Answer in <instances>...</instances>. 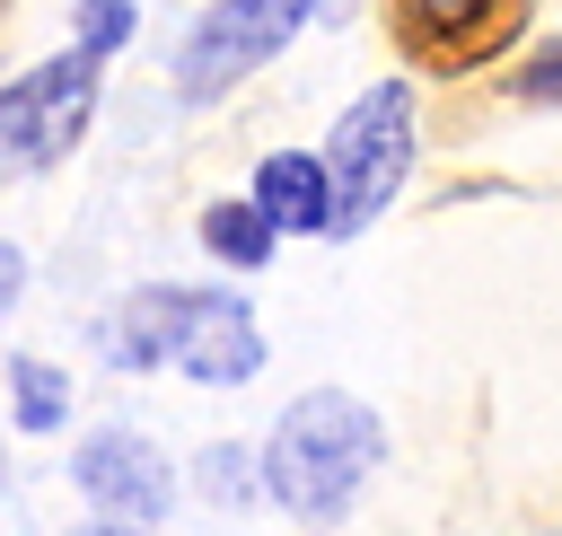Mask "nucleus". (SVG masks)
Segmentation results:
<instances>
[{"instance_id": "1", "label": "nucleus", "mask_w": 562, "mask_h": 536, "mask_svg": "<svg viewBox=\"0 0 562 536\" xmlns=\"http://www.w3.org/2000/svg\"><path fill=\"white\" fill-rule=\"evenodd\" d=\"M378 457H386L378 413H369L360 395L316 387V395H299V404L272 422V439H263V483H272V501H281L290 518L325 527V518L351 510V492L369 483Z\"/></svg>"}, {"instance_id": "2", "label": "nucleus", "mask_w": 562, "mask_h": 536, "mask_svg": "<svg viewBox=\"0 0 562 536\" xmlns=\"http://www.w3.org/2000/svg\"><path fill=\"white\" fill-rule=\"evenodd\" d=\"M404 158H413V97H404V79H378L334 123V158H316V176H325V228L334 237L369 228L395 202Z\"/></svg>"}, {"instance_id": "3", "label": "nucleus", "mask_w": 562, "mask_h": 536, "mask_svg": "<svg viewBox=\"0 0 562 536\" xmlns=\"http://www.w3.org/2000/svg\"><path fill=\"white\" fill-rule=\"evenodd\" d=\"M88 105H97V62H88V53L35 62L26 79L0 88V158H9V167H53V158L88 132Z\"/></svg>"}, {"instance_id": "4", "label": "nucleus", "mask_w": 562, "mask_h": 536, "mask_svg": "<svg viewBox=\"0 0 562 536\" xmlns=\"http://www.w3.org/2000/svg\"><path fill=\"white\" fill-rule=\"evenodd\" d=\"M316 0H220L193 35H184V97H220V88H237L255 62H272L290 35H299V18H307Z\"/></svg>"}, {"instance_id": "5", "label": "nucleus", "mask_w": 562, "mask_h": 536, "mask_svg": "<svg viewBox=\"0 0 562 536\" xmlns=\"http://www.w3.org/2000/svg\"><path fill=\"white\" fill-rule=\"evenodd\" d=\"M167 360H176V369H193L202 387H237V378H255V369H263V334H255L246 299H228V290H184V299H176Z\"/></svg>"}, {"instance_id": "6", "label": "nucleus", "mask_w": 562, "mask_h": 536, "mask_svg": "<svg viewBox=\"0 0 562 536\" xmlns=\"http://www.w3.org/2000/svg\"><path fill=\"white\" fill-rule=\"evenodd\" d=\"M79 492H88L114 527H149V518L176 501V474H167V457H158L140 431H97V439L79 448Z\"/></svg>"}, {"instance_id": "7", "label": "nucleus", "mask_w": 562, "mask_h": 536, "mask_svg": "<svg viewBox=\"0 0 562 536\" xmlns=\"http://www.w3.org/2000/svg\"><path fill=\"white\" fill-rule=\"evenodd\" d=\"M518 18H527V0H404V35L422 62H474Z\"/></svg>"}, {"instance_id": "8", "label": "nucleus", "mask_w": 562, "mask_h": 536, "mask_svg": "<svg viewBox=\"0 0 562 536\" xmlns=\"http://www.w3.org/2000/svg\"><path fill=\"white\" fill-rule=\"evenodd\" d=\"M255 220L272 237L281 228H325V176H316V158H299V149L263 158L255 167Z\"/></svg>"}, {"instance_id": "9", "label": "nucleus", "mask_w": 562, "mask_h": 536, "mask_svg": "<svg viewBox=\"0 0 562 536\" xmlns=\"http://www.w3.org/2000/svg\"><path fill=\"white\" fill-rule=\"evenodd\" d=\"M176 299H184V290H132V299L105 316V360H123V369H149V360H167Z\"/></svg>"}, {"instance_id": "10", "label": "nucleus", "mask_w": 562, "mask_h": 536, "mask_svg": "<svg viewBox=\"0 0 562 536\" xmlns=\"http://www.w3.org/2000/svg\"><path fill=\"white\" fill-rule=\"evenodd\" d=\"M202 246L228 264H272V228L255 220V202H211L202 211Z\"/></svg>"}, {"instance_id": "11", "label": "nucleus", "mask_w": 562, "mask_h": 536, "mask_svg": "<svg viewBox=\"0 0 562 536\" xmlns=\"http://www.w3.org/2000/svg\"><path fill=\"white\" fill-rule=\"evenodd\" d=\"M9 387H18V422L26 431H53L70 413V378L53 360H9Z\"/></svg>"}, {"instance_id": "12", "label": "nucleus", "mask_w": 562, "mask_h": 536, "mask_svg": "<svg viewBox=\"0 0 562 536\" xmlns=\"http://www.w3.org/2000/svg\"><path fill=\"white\" fill-rule=\"evenodd\" d=\"M123 35H132V0H79V44H70V53L97 62V53H114Z\"/></svg>"}, {"instance_id": "13", "label": "nucleus", "mask_w": 562, "mask_h": 536, "mask_svg": "<svg viewBox=\"0 0 562 536\" xmlns=\"http://www.w3.org/2000/svg\"><path fill=\"white\" fill-rule=\"evenodd\" d=\"M9 290H18V255L0 246V308H9Z\"/></svg>"}, {"instance_id": "14", "label": "nucleus", "mask_w": 562, "mask_h": 536, "mask_svg": "<svg viewBox=\"0 0 562 536\" xmlns=\"http://www.w3.org/2000/svg\"><path fill=\"white\" fill-rule=\"evenodd\" d=\"M79 536H140V527H114V518H105V527H79Z\"/></svg>"}]
</instances>
